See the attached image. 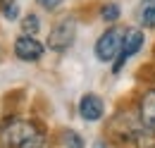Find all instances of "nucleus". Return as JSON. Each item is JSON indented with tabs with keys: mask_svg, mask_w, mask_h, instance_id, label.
Here are the masks:
<instances>
[{
	"mask_svg": "<svg viewBox=\"0 0 155 148\" xmlns=\"http://www.w3.org/2000/svg\"><path fill=\"white\" fill-rule=\"evenodd\" d=\"M138 22L143 29H155V0H143L138 7Z\"/></svg>",
	"mask_w": 155,
	"mask_h": 148,
	"instance_id": "8",
	"label": "nucleus"
},
{
	"mask_svg": "<svg viewBox=\"0 0 155 148\" xmlns=\"http://www.w3.org/2000/svg\"><path fill=\"white\" fill-rule=\"evenodd\" d=\"M38 2H41V7H45V10H58L64 0H38Z\"/></svg>",
	"mask_w": 155,
	"mask_h": 148,
	"instance_id": "13",
	"label": "nucleus"
},
{
	"mask_svg": "<svg viewBox=\"0 0 155 148\" xmlns=\"http://www.w3.org/2000/svg\"><path fill=\"white\" fill-rule=\"evenodd\" d=\"M100 17H103V22H117V19H119V7H117L115 2H107V5H103V10H100Z\"/></svg>",
	"mask_w": 155,
	"mask_h": 148,
	"instance_id": "11",
	"label": "nucleus"
},
{
	"mask_svg": "<svg viewBox=\"0 0 155 148\" xmlns=\"http://www.w3.org/2000/svg\"><path fill=\"white\" fill-rule=\"evenodd\" d=\"M0 143L5 148H43L45 134L34 119H7L0 129Z\"/></svg>",
	"mask_w": 155,
	"mask_h": 148,
	"instance_id": "1",
	"label": "nucleus"
},
{
	"mask_svg": "<svg viewBox=\"0 0 155 148\" xmlns=\"http://www.w3.org/2000/svg\"><path fill=\"white\" fill-rule=\"evenodd\" d=\"M43 43H38L34 36H26L21 34L17 41H15V55L19 57L21 62H38L43 57Z\"/></svg>",
	"mask_w": 155,
	"mask_h": 148,
	"instance_id": "5",
	"label": "nucleus"
},
{
	"mask_svg": "<svg viewBox=\"0 0 155 148\" xmlns=\"http://www.w3.org/2000/svg\"><path fill=\"white\" fill-rule=\"evenodd\" d=\"M0 10L7 22H15L19 17V0H0Z\"/></svg>",
	"mask_w": 155,
	"mask_h": 148,
	"instance_id": "9",
	"label": "nucleus"
},
{
	"mask_svg": "<svg viewBox=\"0 0 155 148\" xmlns=\"http://www.w3.org/2000/svg\"><path fill=\"white\" fill-rule=\"evenodd\" d=\"M74 38H77V19L74 17L60 19L58 24L50 29V34H48V50H53V53H64V50L72 48Z\"/></svg>",
	"mask_w": 155,
	"mask_h": 148,
	"instance_id": "2",
	"label": "nucleus"
},
{
	"mask_svg": "<svg viewBox=\"0 0 155 148\" xmlns=\"http://www.w3.org/2000/svg\"><path fill=\"white\" fill-rule=\"evenodd\" d=\"M138 119L148 131H155V91H146L138 105Z\"/></svg>",
	"mask_w": 155,
	"mask_h": 148,
	"instance_id": "7",
	"label": "nucleus"
},
{
	"mask_svg": "<svg viewBox=\"0 0 155 148\" xmlns=\"http://www.w3.org/2000/svg\"><path fill=\"white\" fill-rule=\"evenodd\" d=\"M103 112H105V103H103V98L96 96V93H86V96L79 100V115H81V119H86V122H98V119L103 117Z\"/></svg>",
	"mask_w": 155,
	"mask_h": 148,
	"instance_id": "6",
	"label": "nucleus"
},
{
	"mask_svg": "<svg viewBox=\"0 0 155 148\" xmlns=\"http://www.w3.org/2000/svg\"><path fill=\"white\" fill-rule=\"evenodd\" d=\"M93 148H110V146H107L105 141H96V143H93Z\"/></svg>",
	"mask_w": 155,
	"mask_h": 148,
	"instance_id": "14",
	"label": "nucleus"
},
{
	"mask_svg": "<svg viewBox=\"0 0 155 148\" xmlns=\"http://www.w3.org/2000/svg\"><path fill=\"white\" fill-rule=\"evenodd\" d=\"M122 43H124V31L122 29H107L96 41V57L100 62H112L115 65L119 53H122Z\"/></svg>",
	"mask_w": 155,
	"mask_h": 148,
	"instance_id": "3",
	"label": "nucleus"
},
{
	"mask_svg": "<svg viewBox=\"0 0 155 148\" xmlns=\"http://www.w3.org/2000/svg\"><path fill=\"white\" fill-rule=\"evenodd\" d=\"M143 43H146V36H143V31L141 29H124V43H122V53L117 57V62L112 65V72L119 74L122 72V67L131 60V57L143 48Z\"/></svg>",
	"mask_w": 155,
	"mask_h": 148,
	"instance_id": "4",
	"label": "nucleus"
},
{
	"mask_svg": "<svg viewBox=\"0 0 155 148\" xmlns=\"http://www.w3.org/2000/svg\"><path fill=\"white\" fill-rule=\"evenodd\" d=\"M41 29V22L36 15H24L21 19V34H26V36H36Z\"/></svg>",
	"mask_w": 155,
	"mask_h": 148,
	"instance_id": "10",
	"label": "nucleus"
},
{
	"mask_svg": "<svg viewBox=\"0 0 155 148\" xmlns=\"http://www.w3.org/2000/svg\"><path fill=\"white\" fill-rule=\"evenodd\" d=\"M64 143H67V148H84V139L74 129H67L64 131Z\"/></svg>",
	"mask_w": 155,
	"mask_h": 148,
	"instance_id": "12",
	"label": "nucleus"
}]
</instances>
